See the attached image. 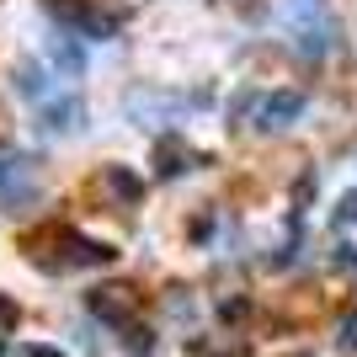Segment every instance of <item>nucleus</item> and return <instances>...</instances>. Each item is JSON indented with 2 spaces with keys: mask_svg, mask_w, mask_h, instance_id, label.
<instances>
[{
  "mask_svg": "<svg viewBox=\"0 0 357 357\" xmlns=\"http://www.w3.org/2000/svg\"><path fill=\"white\" fill-rule=\"evenodd\" d=\"M283 27H288V38H294V48L304 59H326L331 48H336V16L326 11V0H288Z\"/></svg>",
  "mask_w": 357,
  "mask_h": 357,
  "instance_id": "obj_1",
  "label": "nucleus"
},
{
  "mask_svg": "<svg viewBox=\"0 0 357 357\" xmlns=\"http://www.w3.org/2000/svg\"><path fill=\"white\" fill-rule=\"evenodd\" d=\"M38 197V165L16 144H0V208H22Z\"/></svg>",
  "mask_w": 357,
  "mask_h": 357,
  "instance_id": "obj_2",
  "label": "nucleus"
},
{
  "mask_svg": "<svg viewBox=\"0 0 357 357\" xmlns=\"http://www.w3.org/2000/svg\"><path fill=\"white\" fill-rule=\"evenodd\" d=\"M123 112H128V123H139V128H155V123H181L187 118V102H181V96H165V91L134 86L123 96Z\"/></svg>",
  "mask_w": 357,
  "mask_h": 357,
  "instance_id": "obj_3",
  "label": "nucleus"
},
{
  "mask_svg": "<svg viewBox=\"0 0 357 357\" xmlns=\"http://www.w3.org/2000/svg\"><path fill=\"white\" fill-rule=\"evenodd\" d=\"M251 112H256L251 123L261 128V134H272V128H288V123L304 112V91H256Z\"/></svg>",
  "mask_w": 357,
  "mask_h": 357,
  "instance_id": "obj_4",
  "label": "nucleus"
},
{
  "mask_svg": "<svg viewBox=\"0 0 357 357\" xmlns=\"http://www.w3.org/2000/svg\"><path fill=\"white\" fill-rule=\"evenodd\" d=\"M91 314L96 320H107V326H134V314H139V294L128 283H107V288H96L91 294Z\"/></svg>",
  "mask_w": 357,
  "mask_h": 357,
  "instance_id": "obj_5",
  "label": "nucleus"
},
{
  "mask_svg": "<svg viewBox=\"0 0 357 357\" xmlns=\"http://www.w3.org/2000/svg\"><path fill=\"white\" fill-rule=\"evenodd\" d=\"M43 128L48 134H80V128H86V102H80V96H54V102H43Z\"/></svg>",
  "mask_w": 357,
  "mask_h": 357,
  "instance_id": "obj_6",
  "label": "nucleus"
},
{
  "mask_svg": "<svg viewBox=\"0 0 357 357\" xmlns=\"http://www.w3.org/2000/svg\"><path fill=\"white\" fill-rule=\"evenodd\" d=\"M197 160H203V155H197V149H187L176 134H165L160 144H155V171H160L165 181H171V176H181V171H192Z\"/></svg>",
  "mask_w": 357,
  "mask_h": 357,
  "instance_id": "obj_7",
  "label": "nucleus"
},
{
  "mask_svg": "<svg viewBox=\"0 0 357 357\" xmlns=\"http://www.w3.org/2000/svg\"><path fill=\"white\" fill-rule=\"evenodd\" d=\"M64 245H70V261H80V267H107L118 256L107 240H86V235H70V229H64Z\"/></svg>",
  "mask_w": 357,
  "mask_h": 357,
  "instance_id": "obj_8",
  "label": "nucleus"
},
{
  "mask_svg": "<svg viewBox=\"0 0 357 357\" xmlns=\"http://www.w3.org/2000/svg\"><path fill=\"white\" fill-rule=\"evenodd\" d=\"M48 64H54L59 75H70V80H75V75L86 70V54L75 48V38H70V32H59V38L48 43Z\"/></svg>",
  "mask_w": 357,
  "mask_h": 357,
  "instance_id": "obj_9",
  "label": "nucleus"
},
{
  "mask_svg": "<svg viewBox=\"0 0 357 357\" xmlns=\"http://www.w3.org/2000/svg\"><path fill=\"white\" fill-rule=\"evenodd\" d=\"M102 181L123 197V203H139V197H144V181H139L128 165H102Z\"/></svg>",
  "mask_w": 357,
  "mask_h": 357,
  "instance_id": "obj_10",
  "label": "nucleus"
},
{
  "mask_svg": "<svg viewBox=\"0 0 357 357\" xmlns=\"http://www.w3.org/2000/svg\"><path fill=\"white\" fill-rule=\"evenodd\" d=\"M16 91H22V96H27V102H43V96H48L43 64H32V59H22V64H16Z\"/></svg>",
  "mask_w": 357,
  "mask_h": 357,
  "instance_id": "obj_11",
  "label": "nucleus"
},
{
  "mask_svg": "<svg viewBox=\"0 0 357 357\" xmlns=\"http://www.w3.org/2000/svg\"><path fill=\"white\" fill-rule=\"evenodd\" d=\"M192 357H251V352H245V342H219V347H213V342H197Z\"/></svg>",
  "mask_w": 357,
  "mask_h": 357,
  "instance_id": "obj_12",
  "label": "nucleus"
},
{
  "mask_svg": "<svg viewBox=\"0 0 357 357\" xmlns=\"http://www.w3.org/2000/svg\"><path fill=\"white\" fill-rule=\"evenodd\" d=\"M149 347H155V336L144 326H128V352H149Z\"/></svg>",
  "mask_w": 357,
  "mask_h": 357,
  "instance_id": "obj_13",
  "label": "nucleus"
},
{
  "mask_svg": "<svg viewBox=\"0 0 357 357\" xmlns=\"http://www.w3.org/2000/svg\"><path fill=\"white\" fill-rule=\"evenodd\" d=\"M336 224H342V229H347V224H357V192H347V197H342V208H336Z\"/></svg>",
  "mask_w": 357,
  "mask_h": 357,
  "instance_id": "obj_14",
  "label": "nucleus"
},
{
  "mask_svg": "<svg viewBox=\"0 0 357 357\" xmlns=\"http://www.w3.org/2000/svg\"><path fill=\"white\" fill-rule=\"evenodd\" d=\"M219 314H224V320H245V298H224Z\"/></svg>",
  "mask_w": 357,
  "mask_h": 357,
  "instance_id": "obj_15",
  "label": "nucleus"
},
{
  "mask_svg": "<svg viewBox=\"0 0 357 357\" xmlns=\"http://www.w3.org/2000/svg\"><path fill=\"white\" fill-rule=\"evenodd\" d=\"M16 320H22V310H16L11 298H0V326H16Z\"/></svg>",
  "mask_w": 357,
  "mask_h": 357,
  "instance_id": "obj_16",
  "label": "nucleus"
},
{
  "mask_svg": "<svg viewBox=\"0 0 357 357\" xmlns=\"http://www.w3.org/2000/svg\"><path fill=\"white\" fill-rule=\"evenodd\" d=\"M342 347H357V314H352V320H342Z\"/></svg>",
  "mask_w": 357,
  "mask_h": 357,
  "instance_id": "obj_17",
  "label": "nucleus"
},
{
  "mask_svg": "<svg viewBox=\"0 0 357 357\" xmlns=\"http://www.w3.org/2000/svg\"><path fill=\"white\" fill-rule=\"evenodd\" d=\"M22 357H59V352H54V347H27Z\"/></svg>",
  "mask_w": 357,
  "mask_h": 357,
  "instance_id": "obj_18",
  "label": "nucleus"
},
{
  "mask_svg": "<svg viewBox=\"0 0 357 357\" xmlns=\"http://www.w3.org/2000/svg\"><path fill=\"white\" fill-rule=\"evenodd\" d=\"M0 357H16V347H11V342H0Z\"/></svg>",
  "mask_w": 357,
  "mask_h": 357,
  "instance_id": "obj_19",
  "label": "nucleus"
}]
</instances>
